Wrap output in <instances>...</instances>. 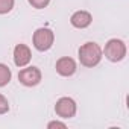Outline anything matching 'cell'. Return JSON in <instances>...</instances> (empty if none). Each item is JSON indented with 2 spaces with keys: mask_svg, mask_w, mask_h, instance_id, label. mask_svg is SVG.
I'll return each instance as SVG.
<instances>
[{
  "mask_svg": "<svg viewBox=\"0 0 129 129\" xmlns=\"http://www.w3.org/2000/svg\"><path fill=\"white\" fill-rule=\"evenodd\" d=\"M56 72L61 76H72L76 72V62L75 59L69 58V56H62L56 61Z\"/></svg>",
  "mask_w": 129,
  "mask_h": 129,
  "instance_id": "7",
  "label": "cell"
},
{
  "mask_svg": "<svg viewBox=\"0 0 129 129\" xmlns=\"http://www.w3.org/2000/svg\"><path fill=\"white\" fill-rule=\"evenodd\" d=\"M55 112L61 118H72L76 114V102L72 97H61L55 105Z\"/></svg>",
  "mask_w": 129,
  "mask_h": 129,
  "instance_id": "4",
  "label": "cell"
},
{
  "mask_svg": "<svg viewBox=\"0 0 129 129\" xmlns=\"http://www.w3.org/2000/svg\"><path fill=\"white\" fill-rule=\"evenodd\" d=\"M9 111V103L3 94H0V114H6Z\"/></svg>",
  "mask_w": 129,
  "mask_h": 129,
  "instance_id": "12",
  "label": "cell"
},
{
  "mask_svg": "<svg viewBox=\"0 0 129 129\" xmlns=\"http://www.w3.org/2000/svg\"><path fill=\"white\" fill-rule=\"evenodd\" d=\"M102 59V49L97 43H85L79 47V61L85 67H96Z\"/></svg>",
  "mask_w": 129,
  "mask_h": 129,
  "instance_id": "1",
  "label": "cell"
},
{
  "mask_svg": "<svg viewBox=\"0 0 129 129\" xmlns=\"http://www.w3.org/2000/svg\"><path fill=\"white\" fill-rule=\"evenodd\" d=\"M11 76H12V73H11L9 67L0 62V87L8 85L9 81H11Z\"/></svg>",
  "mask_w": 129,
  "mask_h": 129,
  "instance_id": "9",
  "label": "cell"
},
{
  "mask_svg": "<svg viewBox=\"0 0 129 129\" xmlns=\"http://www.w3.org/2000/svg\"><path fill=\"white\" fill-rule=\"evenodd\" d=\"M32 53L30 49L26 44H17L14 49V62L17 67H26L27 64L30 62Z\"/></svg>",
  "mask_w": 129,
  "mask_h": 129,
  "instance_id": "6",
  "label": "cell"
},
{
  "mask_svg": "<svg viewBox=\"0 0 129 129\" xmlns=\"http://www.w3.org/2000/svg\"><path fill=\"white\" fill-rule=\"evenodd\" d=\"M18 81L24 87H35L41 82V72L37 67H27L20 70L18 73Z\"/></svg>",
  "mask_w": 129,
  "mask_h": 129,
  "instance_id": "5",
  "label": "cell"
},
{
  "mask_svg": "<svg viewBox=\"0 0 129 129\" xmlns=\"http://www.w3.org/2000/svg\"><path fill=\"white\" fill-rule=\"evenodd\" d=\"M91 21H93V17H91V14L87 12V11H76V12L72 15V18H70L72 26H75V27H78V29H85V27H88V26L91 24Z\"/></svg>",
  "mask_w": 129,
  "mask_h": 129,
  "instance_id": "8",
  "label": "cell"
},
{
  "mask_svg": "<svg viewBox=\"0 0 129 129\" xmlns=\"http://www.w3.org/2000/svg\"><path fill=\"white\" fill-rule=\"evenodd\" d=\"M29 3L37 9H43L50 3V0H29Z\"/></svg>",
  "mask_w": 129,
  "mask_h": 129,
  "instance_id": "11",
  "label": "cell"
},
{
  "mask_svg": "<svg viewBox=\"0 0 129 129\" xmlns=\"http://www.w3.org/2000/svg\"><path fill=\"white\" fill-rule=\"evenodd\" d=\"M14 8V0H0V14H8Z\"/></svg>",
  "mask_w": 129,
  "mask_h": 129,
  "instance_id": "10",
  "label": "cell"
},
{
  "mask_svg": "<svg viewBox=\"0 0 129 129\" xmlns=\"http://www.w3.org/2000/svg\"><path fill=\"white\" fill-rule=\"evenodd\" d=\"M47 127H49V129H53V127L66 129V127H67V124H66V123H62V121H56V120H55V121H50V123L47 124Z\"/></svg>",
  "mask_w": 129,
  "mask_h": 129,
  "instance_id": "13",
  "label": "cell"
},
{
  "mask_svg": "<svg viewBox=\"0 0 129 129\" xmlns=\"http://www.w3.org/2000/svg\"><path fill=\"white\" fill-rule=\"evenodd\" d=\"M105 56L111 62H118L126 56V44L121 40L112 38L105 46Z\"/></svg>",
  "mask_w": 129,
  "mask_h": 129,
  "instance_id": "3",
  "label": "cell"
},
{
  "mask_svg": "<svg viewBox=\"0 0 129 129\" xmlns=\"http://www.w3.org/2000/svg\"><path fill=\"white\" fill-rule=\"evenodd\" d=\"M55 34L47 27H40L34 32V47L40 52H46L53 46Z\"/></svg>",
  "mask_w": 129,
  "mask_h": 129,
  "instance_id": "2",
  "label": "cell"
}]
</instances>
